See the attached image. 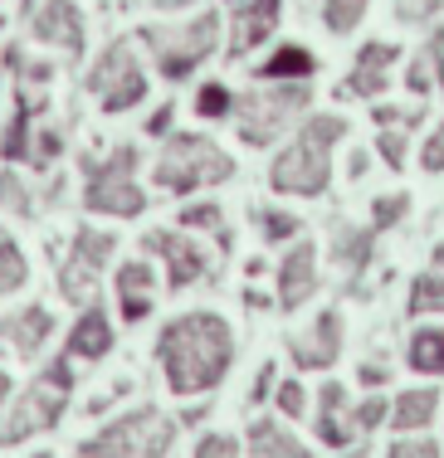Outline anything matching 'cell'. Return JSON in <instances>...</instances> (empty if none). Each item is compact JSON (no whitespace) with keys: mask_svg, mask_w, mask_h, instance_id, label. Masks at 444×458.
Returning <instances> with one entry per match:
<instances>
[{"mask_svg":"<svg viewBox=\"0 0 444 458\" xmlns=\"http://www.w3.org/2000/svg\"><path fill=\"white\" fill-rule=\"evenodd\" d=\"M157 361L166 376V390L181 400L210 395L235 366V327L220 312H181L161 327L157 336Z\"/></svg>","mask_w":444,"mask_h":458,"instance_id":"obj_1","label":"cell"},{"mask_svg":"<svg viewBox=\"0 0 444 458\" xmlns=\"http://www.w3.org/2000/svg\"><path fill=\"white\" fill-rule=\"evenodd\" d=\"M346 132H352V123H346L342 113L303 117L298 137L288 141V147L274 157V166H269V191L298 195V200H318V195H328V185H332V151H337V141Z\"/></svg>","mask_w":444,"mask_h":458,"instance_id":"obj_2","label":"cell"},{"mask_svg":"<svg viewBox=\"0 0 444 458\" xmlns=\"http://www.w3.org/2000/svg\"><path fill=\"white\" fill-rule=\"evenodd\" d=\"M69 395H73V366L69 356H59L25 390L10 395L5 414H0V449H15V444L35 439V434H49L64 420V410H69Z\"/></svg>","mask_w":444,"mask_h":458,"instance_id":"obj_3","label":"cell"},{"mask_svg":"<svg viewBox=\"0 0 444 458\" xmlns=\"http://www.w3.org/2000/svg\"><path fill=\"white\" fill-rule=\"evenodd\" d=\"M230 176H235V157L205 132H171L166 147H161V157H157V166H151V185H157V191H171V195L225 185Z\"/></svg>","mask_w":444,"mask_h":458,"instance_id":"obj_4","label":"cell"},{"mask_svg":"<svg viewBox=\"0 0 444 458\" xmlns=\"http://www.w3.org/2000/svg\"><path fill=\"white\" fill-rule=\"evenodd\" d=\"M137 39L147 45L161 79L181 83L220 49V10H201V15H191L186 25H142Z\"/></svg>","mask_w":444,"mask_h":458,"instance_id":"obj_5","label":"cell"},{"mask_svg":"<svg viewBox=\"0 0 444 458\" xmlns=\"http://www.w3.org/2000/svg\"><path fill=\"white\" fill-rule=\"evenodd\" d=\"M83 210L107 220H137L147 210V191L137 185V147L123 141L107 157H83Z\"/></svg>","mask_w":444,"mask_h":458,"instance_id":"obj_6","label":"cell"},{"mask_svg":"<svg viewBox=\"0 0 444 458\" xmlns=\"http://www.w3.org/2000/svg\"><path fill=\"white\" fill-rule=\"evenodd\" d=\"M176 444V420H166L157 405H137L117 420H107L98 434L79 444L83 458H166Z\"/></svg>","mask_w":444,"mask_h":458,"instance_id":"obj_7","label":"cell"},{"mask_svg":"<svg viewBox=\"0 0 444 458\" xmlns=\"http://www.w3.org/2000/svg\"><path fill=\"white\" fill-rule=\"evenodd\" d=\"M308 107L312 83H264V89L235 98V132L244 147H274Z\"/></svg>","mask_w":444,"mask_h":458,"instance_id":"obj_8","label":"cell"},{"mask_svg":"<svg viewBox=\"0 0 444 458\" xmlns=\"http://www.w3.org/2000/svg\"><path fill=\"white\" fill-rule=\"evenodd\" d=\"M89 93L98 98V107H103L107 117L132 113V107L147 98V73H142V64H137V54H132L127 39H113V45L93 59Z\"/></svg>","mask_w":444,"mask_h":458,"instance_id":"obj_9","label":"cell"},{"mask_svg":"<svg viewBox=\"0 0 444 458\" xmlns=\"http://www.w3.org/2000/svg\"><path fill=\"white\" fill-rule=\"evenodd\" d=\"M113 254H117V234H113V229H93V225L73 229L69 259H64V268H59L64 302H79V308H83V302L93 298V288H98L103 268L113 264Z\"/></svg>","mask_w":444,"mask_h":458,"instance_id":"obj_10","label":"cell"},{"mask_svg":"<svg viewBox=\"0 0 444 458\" xmlns=\"http://www.w3.org/2000/svg\"><path fill=\"white\" fill-rule=\"evenodd\" d=\"M142 254L166 264V288L171 293L196 288V283L210 274V254L191 239V229H151V234L142 239Z\"/></svg>","mask_w":444,"mask_h":458,"instance_id":"obj_11","label":"cell"},{"mask_svg":"<svg viewBox=\"0 0 444 458\" xmlns=\"http://www.w3.org/2000/svg\"><path fill=\"white\" fill-rule=\"evenodd\" d=\"M225 15H230V39H225V54L230 59H244L259 45L278 35V20H284V0H225Z\"/></svg>","mask_w":444,"mask_h":458,"instance_id":"obj_12","label":"cell"},{"mask_svg":"<svg viewBox=\"0 0 444 458\" xmlns=\"http://www.w3.org/2000/svg\"><path fill=\"white\" fill-rule=\"evenodd\" d=\"M342 342H346V322L337 308H322L318 318H312V327L303 336H294L288 342V356H294L298 370H332L342 356Z\"/></svg>","mask_w":444,"mask_h":458,"instance_id":"obj_13","label":"cell"},{"mask_svg":"<svg viewBox=\"0 0 444 458\" xmlns=\"http://www.w3.org/2000/svg\"><path fill=\"white\" fill-rule=\"evenodd\" d=\"M396 64H400V45H391V39H366L352 59V73L342 79V98H371L376 103V98L391 89Z\"/></svg>","mask_w":444,"mask_h":458,"instance_id":"obj_14","label":"cell"},{"mask_svg":"<svg viewBox=\"0 0 444 458\" xmlns=\"http://www.w3.org/2000/svg\"><path fill=\"white\" fill-rule=\"evenodd\" d=\"M318 244L312 239H294L288 244V254L278 259V308L284 312H298L303 302L318 298Z\"/></svg>","mask_w":444,"mask_h":458,"instance_id":"obj_15","label":"cell"},{"mask_svg":"<svg viewBox=\"0 0 444 458\" xmlns=\"http://www.w3.org/2000/svg\"><path fill=\"white\" fill-rule=\"evenodd\" d=\"M30 35L49 49H64V59H79L83 54V10L79 0H45V5L30 15Z\"/></svg>","mask_w":444,"mask_h":458,"instance_id":"obj_16","label":"cell"},{"mask_svg":"<svg viewBox=\"0 0 444 458\" xmlns=\"http://www.w3.org/2000/svg\"><path fill=\"white\" fill-rule=\"evenodd\" d=\"M113 288H117V318H123L127 327H137V322H147V318H151L157 268H151L147 259H127V264H117Z\"/></svg>","mask_w":444,"mask_h":458,"instance_id":"obj_17","label":"cell"},{"mask_svg":"<svg viewBox=\"0 0 444 458\" xmlns=\"http://www.w3.org/2000/svg\"><path fill=\"white\" fill-rule=\"evenodd\" d=\"M49 336H54V318H49V308H20V312H10V318H0V342L10 346L15 356H39L49 346Z\"/></svg>","mask_w":444,"mask_h":458,"instance_id":"obj_18","label":"cell"},{"mask_svg":"<svg viewBox=\"0 0 444 458\" xmlns=\"http://www.w3.org/2000/svg\"><path fill=\"white\" fill-rule=\"evenodd\" d=\"M346 410H352V395H346V386L337 380H328V386L318 390V444H328V449H352L356 444V429L352 420H346Z\"/></svg>","mask_w":444,"mask_h":458,"instance_id":"obj_19","label":"cell"},{"mask_svg":"<svg viewBox=\"0 0 444 458\" xmlns=\"http://www.w3.org/2000/svg\"><path fill=\"white\" fill-rule=\"evenodd\" d=\"M113 352V322H107L103 308H83L79 322L69 327V342H64V356L73 361H103Z\"/></svg>","mask_w":444,"mask_h":458,"instance_id":"obj_20","label":"cell"},{"mask_svg":"<svg viewBox=\"0 0 444 458\" xmlns=\"http://www.w3.org/2000/svg\"><path fill=\"white\" fill-rule=\"evenodd\" d=\"M435 414H440V390L435 386H410L391 400V420L386 424H391L396 434H425L430 424H435Z\"/></svg>","mask_w":444,"mask_h":458,"instance_id":"obj_21","label":"cell"},{"mask_svg":"<svg viewBox=\"0 0 444 458\" xmlns=\"http://www.w3.org/2000/svg\"><path fill=\"white\" fill-rule=\"evenodd\" d=\"M254 73H259V83H312L318 54H312L308 45H278Z\"/></svg>","mask_w":444,"mask_h":458,"instance_id":"obj_22","label":"cell"},{"mask_svg":"<svg viewBox=\"0 0 444 458\" xmlns=\"http://www.w3.org/2000/svg\"><path fill=\"white\" fill-rule=\"evenodd\" d=\"M244 458H312L298 434H288L278 420H254L249 424V454Z\"/></svg>","mask_w":444,"mask_h":458,"instance_id":"obj_23","label":"cell"},{"mask_svg":"<svg viewBox=\"0 0 444 458\" xmlns=\"http://www.w3.org/2000/svg\"><path fill=\"white\" fill-rule=\"evenodd\" d=\"M371 249H376V229H356V225H337V229H332V259H337V268H346L352 278L366 274Z\"/></svg>","mask_w":444,"mask_h":458,"instance_id":"obj_24","label":"cell"},{"mask_svg":"<svg viewBox=\"0 0 444 458\" xmlns=\"http://www.w3.org/2000/svg\"><path fill=\"white\" fill-rule=\"evenodd\" d=\"M406 366L415 376H444V327H415L406 342Z\"/></svg>","mask_w":444,"mask_h":458,"instance_id":"obj_25","label":"cell"},{"mask_svg":"<svg viewBox=\"0 0 444 458\" xmlns=\"http://www.w3.org/2000/svg\"><path fill=\"white\" fill-rule=\"evenodd\" d=\"M176 229H201V234H215V244H220V249H230V244H235L230 220H225V210H220L215 200L186 205V210H181V220H176Z\"/></svg>","mask_w":444,"mask_h":458,"instance_id":"obj_26","label":"cell"},{"mask_svg":"<svg viewBox=\"0 0 444 458\" xmlns=\"http://www.w3.org/2000/svg\"><path fill=\"white\" fill-rule=\"evenodd\" d=\"M406 312H410V318H430V312H444V278L435 274V268L415 274V283H410V298H406Z\"/></svg>","mask_w":444,"mask_h":458,"instance_id":"obj_27","label":"cell"},{"mask_svg":"<svg viewBox=\"0 0 444 458\" xmlns=\"http://www.w3.org/2000/svg\"><path fill=\"white\" fill-rule=\"evenodd\" d=\"M30 283V264H25V249L15 244V239L0 229V298H10V293H20Z\"/></svg>","mask_w":444,"mask_h":458,"instance_id":"obj_28","label":"cell"},{"mask_svg":"<svg viewBox=\"0 0 444 458\" xmlns=\"http://www.w3.org/2000/svg\"><path fill=\"white\" fill-rule=\"evenodd\" d=\"M254 220H259L264 244H294V239H303V220L288 210H254Z\"/></svg>","mask_w":444,"mask_h":458,"instance_id":"obj_29","label":"cell"},{"mask_svg":"<svg viewBox=\"0 0 444 458\" xmlns=\"http://www.w3.org/2000/svg\"><path fill=\"white\" fill-rule=\"evenodd\" d=\"M366 5H371V0H322V25H328L332 35H352L366 20Z\"/></svg>","mask_w":444,"mask_h":458,"instance_id":"obj_30","label":"cell"},{"mask_svg":"<svg viewBox=\"0 0 444 458\" xmlns=\"http://www.w3.org/2000/svg\"><path fill=\"white\" fill-rule=\"evenodd\" d=\"M346 420H352L356 434H371V429H381V424L391 420V400H386L381 390H371L366 400H356V405L346 410Z\"/></svg>","mask_w":444,"mask_h":458,"instance_id":"obj_31","label":"cell"},{"mask_svg":"<svg viewBox=\"0 0 444 458\" xmlns=\"http://www.w3.org/2000/svg\"><path fill=\"white\" fill-rule=\"evenodd\" d=\"M196 113L205 117V123H220V117H235V93L225 89L220 79L201 83V89H196Z\"/></svg>","mask_w":444,"mask_h":458,"instance_id":"obj_32","label":"cell"},{"mask_svg":"<svg viewBox=\"0 0 444 458\" xmlns=\"http://www.w3.org/2000/svg\"><path fill=\"white\" fill-rule=\"evenodd\" d=\"M30 141H35V127H30V113H15L0 132V157L5 161H30Z\"/></svg>","mask_w":444,"mask_h":458,"instance_id":"obj_33","label":"cell"},{"mask_svg":"<svg viewBox=\"0 0 444 458\" xmlns=\"http://www.w3.org/2000/svg\"><path fill=\"white\" fill-rule=\"evenodd\" d=\"M406 215H410V195L406 191H391V195H376V200H371V229H376V234L396 229Z\"/></svg>","mask_w":444,"mask_h":458,"instance_id":"obj_34","label":"cell"},{"mask_svg":"<svg viewBox=\"0 0 444 458\" xmlns=\"http://www.w3.org/2000/svg\"><path fill=\"white\" fill-rule=\"evenodd\" d=\"M0 210H10V215L35 210V195H30V185H25L20 171H0Z\"/></svg>","mask_w":444,"mask_h":458,"instance_id":"obj_35","label":"cell"},{"mask_svg":"<svg viewBox=\"0 0 444 458\" xmlns=\"http://www.w3.org/2000/svg\"><path fill=\"white\" fill-rule=\"evenodd\" d=\"M376 151H381V161L391 171H406V161H410V137H406V127H381L376 132Z\"/></svg>","mask_w":444,"mask_h":458,"instance_id":"obj_36","label":"cell"},{"mask_svg":"<svg viewBox=\"0 0 444 458\" xmlns=\"http://www.w3.org/2000/svg\"><path fill=\"white\" fill-rule=\"evenodd\" d=\"M274 405L284 420H303L308 414V390H303V380H278L274 386Z\"/></svg>","mask_w":444,"mask_h":458,"instance_id":"obj_37","label":"cell"},{"mask_svg":"<svg viewBox=\"0 0 444 458\" xmlns=\"http://www.w3.org/2000/svg\"><path fill=\"white\" fill-rule=\"evenodd\" d=\"M386 458H444V449L425 434H400V439L386 449Z\"/></svg>","mask_w":444,"mask_h":458,"instance_id":"obj_38","label":"cell"},{"mask_svg":"<svg viewBox=\"0 0 444 458\" xmlns=\"http://www.w3.org/2000/svg\"><path fill=\"white\" fill-rule=\"evenodd\" d=\"M435 15H444V0H396L400 25H430Z\"/></svg>","mask_w":444,"mask_h":458,"instance_id":"obj_39","label":"cell"},{"mask_svg":"<svg viewBox=\"0 0 444 458\" xmlns=\"http://www.w3.org/2000/svg\"><path fill=\"white\" fill-rule=\"evenodd\" d=\"M59 157H64V137L54 132V127L35 132V141H30V161H35V166H54Z\"/></svg>","mask_w":444,"mask_h":458,"instance_id":"obj_40","label":"cell"},{"mask_svg":"<svg viewBox=\"0 0 444 458\" xmlns=\"http://www.w3.org/2000/svg\"><path fill=\"white\" fill-rule=\"evenodd\" d=\"M196 458H244V449H240L235 434H201Z\"/></svg>","mask_w":444,"mask_h":458,"instance_id":"obj_41","label":"cell"},{"mask_svg":"<svg viewBox=\"0 0 444 458\" xmlns=\"http://www.w3.org/2000/svg\"><path fill=\"white\" fill-rule=\"evenodd\" d=\"M420 117H425L420 107H415V113L391 107V103H376V107H371V123H376V127H406V132H410V127H420Z\"/></svg>","mask_w":444,"mask_h":458,"instance_id":"obj_42","label":"cell"},{"mask_svg":"<svg viewBox=\"0 0 444 458\" xmlns=\"http://www.w3.org/2000/svg\"><path fill=\"white\" fill-rule=\"evenodd\" d=\"M420 171H430V176H444V123L425 137V147H420Z\"/></svg>","mask_w":444,"mask_h":458,"instance_id":"obj_43","label":"cell"},{"mask_svg":"<svg viewBox=\"0 0 444 458\" xmlns=\"http://www.w3.org/2000/svg\"><path fill=\"white\" fill-rule=\"evenodd\" d=\"M406 89L415 93V98H425L430 89H435V69H430L425 54H415V59H410V69H406Z\"/></svg>","mask_w":444,"mask_h":458,"instance_id":"obj_44","label":"cell"},{"mask_svg":"<svg viewBox=\"0 0 444 458\" xmlns=\"http://www.w3.org/2000/svg\"><path fill=\"white\" fill-rule=\"evenodd\" d=\"M425 59H430V69H435V89H444V25H435V35H430Z\"/></svg>","mask_w":444,"mask_h":458,"instance_id":"obj_45","label":"cell"},{"mask_svg":"<svg viewBox=\"0 0 444 458\" xmlns=\"http://www.w3.org/2000/svg\"><path fill=\"white\" fill-rule=\"evenodd\" d=\"M356 376H362L366 390H381L386 380H391V366H386V361H362V370H356Z\"/></svg>","mask_w":444,"mask_h":458,"instance_id":"obj_46","label":"cell"},{"mask_svg":"<svg viewBox=\"0 0 444 458\" xmlns=\"http://www.w3.org/2000/svg\"><path fill=\"white\" fill-rule=\"evenodd\" d=\"M274 366H259V376H254V386H249V405H259V400H269L274 395Z\"/></svg>","mask_w":444,"mask_h":458,"instance_id":"obj_47","label":"cell"},{"mask_svg":"<svg viewBox=\"0 0 444 458\" xmlns=\"http://www.w3.org/2000/svg\"><path fill=\"white\" fill-rule=\"evenodd\" d=\"M171 123H176V107H171V103H161L157 113L147 117V132H151V137H171Z\"/></svg>","mask_w":444,"mask_h":458,"instance_id":"obj_48","label":"cell"},{"mask_svg":"<svg viewBox=\"0 0 444 458\" xmlns=\"http://www.w3.org/2000/svg\"><path fill=\"white\" fill-rule=\"evenodd\" d=\"M366 166H371V157H366V151H352V161H346V176L362 181V176H366Z\"/></svg>","mask_w":444,"mask_h":458,"instance_id":"obj_49","label":"cell"},{"mask_svg":"<svg viewBox=\"0 0 444 458\" xmlns=\"http://www.w3.org/2000/svg\"><path fill=\"white\" fill-rule=\"evenodd\" d=\"M10 395H15V380H10V370L0 366V414H5V405H10Z\"/></svg>","mask_w":444,"mask_h":458,"instance_id":"obj_50","label":"cell"},{"mask_svg":"<svg viewBox=\"0 0 444 458\" xmlns=\"http://www.w3.org/2000/svg\"><path fill=\"white\" fill-rule=\"evenodd\" d=\"M151 5H157V10H191L196 0H151Z\"/></svg>","mask_w":444,"mask_h":458,"instance_id":"obj_51","label":"cell"},{"mask_svg":"<svg viewBox=\"0 0 444 458\" xmlns=\"http://www.w3.org/2000/svg\"><path fill=\"white\" fill-rule=\"evenodd\" d=\"M430 268H435V274L444 278V239H440V244H435V254H430Z\"/></svg>","mask_w":444,"mask_h":458,"instance_id":"obj_52","label":"cell"}]
</instances>
